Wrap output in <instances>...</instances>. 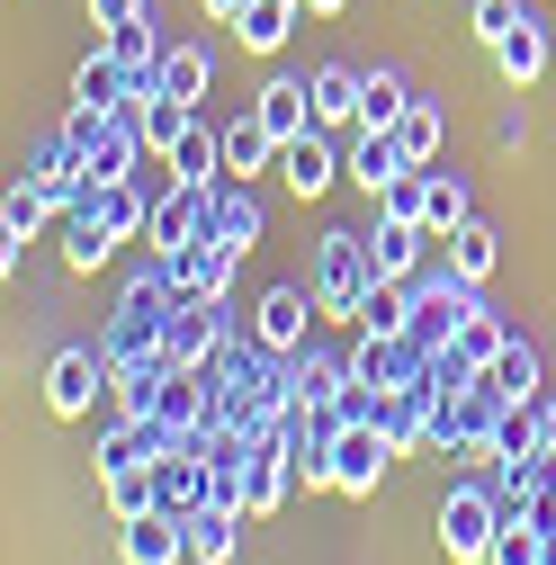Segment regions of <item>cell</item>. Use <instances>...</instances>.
Wrapping results in <instances>:
<instances>
[{
  "instance_id": "484cf974",
  "label": "cell",
  "mask_w": 556,
  "mask_h": 565,
  "mask_svg": "<svg viewBox=\"0 0 556 565\" xmlns=\"http://www.w3.org/2000/svg\"><path fill=\"white\" fill-rule=\"evenodd\" d=\"M404 171H413V162H404L395 135H386V126H360V145H351V180L377 198V189H386V180H404Z\"/></svg>"
},
{
  "instance_id": "60d3db41",
  "label": "cell",
  "mask_w": 556,
  "mask_h": 565,
  "mask_svg": "<svg viewBox=\"0 0 556 565\" xmlns=\"http://www.w3.org/2000/svg\"><path fill=\"white\" fill-rule=\"evenodd\" d=\"M135 19H153V0H90V28H135Z\"/></svg>"
},
{
  "instance_id": "5b68a950",
  "label": "cell",
  "mask_w": 556,
  "mask_h": 565,
  "mask_svg": "<svg viewBox=\"0 0 556 565\" xmlns=\"http://www.w3.org/2000/svg\"><path fill=\"white\" fill-rule=\"evenodd\" d=\"M225 297H206V306H180L171 297V323H162V369H216L225 360Z\"/></svg>"
},
{
  "instance_id": "d6986e66",
  "label": "cell",
  "mask_w": 556,
  "mask_h": 565,
  "mask_svg": "<svg viewBox=\"0 0 556 565\" xmlns=\"http://www.w3.org/2000/svg\"><path fill=\"white\" fill-rule=\"evenodd\" d=\"M206 243H234V252L260 243V198H252V180H216V206H206Z\"/></svg>"
},
{
  "instance_id": "ab89813d",
  "label": "cell",
  "mask_w": 556,
  "mask_h": 565,
  "mask_svg": "<svg viewBox=\"0 0 556 565\" xmlns=\"http://www.w3.org/2000/svg\"><path fill=\"white\" fill-rule=\"evenodd\" d=\"M521 19H530V10H521V0H475V19H467V28H475L484 45H494V36H512Z\"/></svg>"
},
{
  "instance_id": "f1b7e54d",
  "label": "cell",
  "mask_w": 556,
  "mask_h": 565,
  "mask_svg": "<svg viewBox=\"0 0 556 565\" xmlns=\"http://www.w3.org/2000/svg\"><path fill=\"white\" fill-rule=\"evenodd\" d=\"M260 162H278V135H269L260 117H234V126H225V180H252Z\"/></svg>"
},
{
  "instance_id": "d4e9b609",
  "label": "cell",
  "mask_w": 556,
  "mask_h": 565,
  "mask_svg": "<svg viewBox=\"0 0 556 565\" xmlns=\"http://www.w3.org/2000/svg\"><path fill=\"white\" fill-rule=\"evenodd\" d=\"M252 512H234V503H197L189 512V556L197 565H234V530H243Z\"/></svg>"
},
{
  "instance_id": "4dcf8cb0",
  "label": "cell",
  "mask_w": 556,
  "mask_h": 565,
  "mask_svg": "<svg viewBox=\"0 0 556 565\" xmlns=\"http://www.w3.org/2000/svg\"><path fill=\"white\" fill-rule=\"evenodd\" d=\"M503 341H512V323H503L494 306H475V315L458 323V341H449V350H458V360H467V369L484 377V369H494V350H503Z\"/></svg>"
},
{
  "instance_id": "d6a6232c",
  "label": "cell",
  "mask_w": 556,
  "mask_h": 565,
  "mask_svg": "<svg viewBox=\"0 0 556 565\" xmlns=\"http://www.w3.org/2000/svg\"><path fill=\"white\" fill-rule=\"evenodd\" d=\"M494 260H503V234H494V225H458V234H449V269H458V278H475V288H484Z\"/></svg>"
},
{
  "instance_id": "8fae6325",
  "label": "cell",
  "mask_w": 556,
  "mask_h": 565,
  "mask_svg": "<svg viewBox=\"0 0 556 565\" xmlns=\"http://www.w3.org/2000/svg\"><path fill=\"white\" fill-rule=\"evenodd\" d=\"M431 404H440V377H431V369H423V377H404V386L386 395L377 431L395 440V458H404V449H431Z\"/></svg>"
},
{
  "instance_id": "8992f818",
  "label": "cell",
  "mask_w": 556,
  "mask_h": 565,
  "mask_svg": "<svg viewBox=\"0 0 556 565\" xmlns=\"http://www.w3.org/2000/svg\"><path fill=\"white\" fill-rule=\"evenodd\" d=\"M108 386H117L108 350H54V360H45V413H63V422H82L90 395H108Z\"/></svg>"
},
{
  "instance_id": "ba28073f",
  "label": "cell",
  "mask_w": 556,
  "mask_h": 565,
  "mask_svg": "<svg viewBox=\"0 0 556 565\" xmlns=\"http://www.w3.org/2000/svg\"><path fill=\"white\" fill-rule=\"evenodd\" d=\"M395 440L377 431V422H341V440H332V493H377Z\"/></svg>"
},
{
  "instance_id": "9a60e30c",
  "label": "cell",
  "mask_w": 556,
  "mask_h": 565,
  "mask_svg": "<svg viewBox=\"0 0 556 565\" xmlns=\"http://www.w3.org/2000/svg\"><path fill=\"white\" fill-rule=\"evenodd\" d=\"M117 556L126 565H180L189 556V521L180 512H135V521H117Z\"/></svg>"
},
{
  "instance_id": "b9f144b4",
  "label": "cell",
  "mask_w": 556,
  "mask_h": 565,
  "mask_svg": "<svg viewBox=\"0 0 556 565\" xmlns=\"http://www.w3.org/2000/svg\"><path fill=\"white\" fill-rule=\"evenodd\" d=\"M197 10H206V19H216V28H234V19L252 10V0H197Z\"/></svg>"
},
{
  "instance_id": "d590c367",
  "label": "cell",
  "mask_w": 556,
  "mask_h": 565,
  "mask_svg": "<svg viewBox=\"0 0 556 565\" xmlns=\"http://www.w3.org/2000/svg\"><path fill=\"white\" fill-rule=\"evenodd\" d=\"M423 225H431L440 243H449L458 225H475V206H467V180H458V171H431V216H423Z\"/></svg>"
},
{
  "instance_id": "2e32d148",
  "label": "cell",
  "mask_w": 556,
  "mask_h": 565,
  "mask_svg": "<svg viewBox=\"0 0 556 565\" xmlns=\"http://www.w3.org/2000/svg\"><path fill=\"white\" fill-rule=\"evenodd\" d=\"M45 216H63V206H54L36 180H19L10 198H0V269H10V278H19V252L45 234Z\"/></svg>"
},
{
  "instance_id": "4fadbf2b",
  "label": "cell",
  "mask_w": 556,
  "mask_h": 565,
  "mask_svg": "<svg viewBox=\"0 0 556 565\" xmlns=\"http://www.w3.org/2000/svg\"><path fill=\"white\" fill-rule=\"evenodd\" d=\"M288 493H297V458H288V440H252V467H243V512L252 521H269L278 503H288Z\"/></svg>"
},
{
  "instance_id": "836d02e7",
  "label": "cell",
  "mask_w": 556,
  "mask_h": 565,
  "mask_svg": "<svg viewBox=\"0 0 556 565\" xmlns=\"http://www.w3.org/2000/svg\"><path fill=\"white\" fill-rule=\"evenodd\" d=\"M108 484V512L117 521H135V512H162V484H153V467H117V476H99Z\"/></svg>"
},
{
  "instance_id": "603a6c76",
  "label": "cell",
  "mask_w": 556,
  "mask_h": 565,
  "mask_svg": "<svg viewBox=\"0 0 556 565\" xmlns=\"http://www.w3.org/2000/svg\"><path fill=\"white\" fill-rule=\"evenodd\" d=\"M423 243H431V225L377 216V234H368V260H377V278H413V269H423Z\"/></svg>"
},
{
  "instance_id": "52a82bcc",
  "label": "cell",
  "mask_w": 556,
  "mask_h": 565,
  "mask_svg": "<svg viewBox=\"0 0 556 565\" xmlns=\"http://www.w3.org/2000/svg\"><path fill=\"white\" fill-rule=\"evenodd\" d=\"M162 278H171V297L180 306H206V297H234V243H180V252H153Z\"/></svg>"
},
{
  "instance_id": "5bb4252c",
  "label": "cell",
  "mask_w": 556,
  "mask_h": 565,
  "mask_svg": "<svg viewBox=\"0 0 556 565\" xmlns=\"http://www.w3.org/2000/svg\"><path fill=\"white\" fill-rule=\"evenodd\" d=\"M206 206H216V189H162L153 198V225H145V243L153 252H180V243H206Z\"/></svg>"
},
{
  "instance_id": "f35d334b",
  "label": "cell",
  "mask_w": 556,
  "mask_h": 565,
  "mask_svg": "<svg viewBox=\"0 0 556 565\" xmlns=\"http://www.w3.org/2000/svg\"><path fill=\"white\" fill-rule=\"evenodd\" d=\"M108 252H117V243H108V234H99V225H90V216H73V234H63V260H73V269H82V278H90V269H99V260H108Z\"/></svg>"
},
{
  "instance_id": "7c38bea8",
  "label": "cell",
  "mask_w": 556,
  "mask_h": 565,
  "mask_svg": "<svg viewBox=\"0 0 556 565\" xmlns=\"http://www.w3.org/2000/svg\"><path fill=\"white\" fill-rule=\"evenodd\" d=\"M19 180H36V189H45L54 206H63V216H73V206H82V189H90V180H82V145H73L63 126H54L45 145H36L28 162H19Z\"/></svg>"
},
{
  "instance_id": "ac0fdd59",
  "label": "cell",
  "mask_w": 556,
  "mask_h": 565,
  "mask_svg": "<svg viewBox=\"0 0 556 565\" xmlns=\"http://www.w3.org/2000/svg\"><path fill=\"white\" fill-rule=\"evenodd\" d=\"M162 171H171L180 189H216V180H225V135L189 117V126H180V145L162 153Z\"/></svg>"
},
{
  "instance_id": "7a4b0ae2",
  "label": "cell",
  "mask_w": 556,
  "mask_h": 565,
  "mask_svg": "<svg viewBox=\"0 0 556 565\" xmlns=\"http://www.w3.org/2000/svg\"><path fill=\"white\" fill-rule=\"evenodd\" d=\"M162 323H171V278H162V260L153 269H135V288L117 297V315H108V360L117 369H135V360H162Z\"/></svg>"
},
{
  "instance_id": "1f68e13d",
  "label": "cell",
  "mask_w": 556,
  "mask_h": 565,
  "mask_svg": "<svg viewBox=\"0 0 556 565\" xmlns=\"http://www.w3.org/2000/svg\"><path fill=\"white\" fill-rule=\"evenodd\" d=\"M206 82H216V54H206V45H171V54H162V90H171V99L197 108Z\"/></svg>"
},
{
  "instance_id": "9c48e42d",
  "label": "cell",
  "mask_w": 556,
  "mask_h": 565,
  "mask_svg": "<svg viewBox=\"0 0 556 565\" xmlns=\"http://www.w3.org/2000/svg\"><path fill=\"white\" fill-rule=\"evenodd\" d=\"M314 315H323V306H314V288H269V297L252 306V341H260V350H278V360H297Z\"/></svg>"
},
{
  "instance_id": "ee69618b",
  "label": "cell",
  "mask_w": 556,
  "mask_h": 565,
  "mask_svg": "<svg viewBox=\"0 0 556 565\" xmlns=\"http://www.w3.org/2000/svg\"><path fill=\"white\" fill-rule=\"evenodd\" d=\"M306 10H314V19H341V10H351V0H306Z\"/></svg>"
},
{
  "instance_id": "83f0119b",
  "label": "cell",
  "mask_w": 556,
  "mask_h": 565,
  "mask_svg": "<svg viewBox=\"0 0 556 565\" xmlns=\"http://www.w3.org/2000/svg\"><path fill=\"white\" fill-rule=\"evenodd\" d=\"M494 63H503V82H512V90H530V82L547 73V28H538V19H521L512 36H494Z\"/></svg>"
},
{
  "instance_id": "f546056e",
  "label": "cell",
  "mask_w": 556,
  "mask_h": 565,
  "mask_svg": "<svg viewBox=\"0 0 556 565\" xmlns=\"http://www.w3.org/2000/svg\"><path fill=\"white\" fill-rule=\"evenodd\" d=\"M288 377H297V404H323V413H332L341 395H351V360H323V350H306V360H297Z\"/></svg>"
},
{
  "instance_id": "cb8c5ba5",
  "label": "cell",
  "mask_w": 556,
  "mask_h": 565,
  "mask_svg": "<svg viewBox=\"0 0 556 565\" xmlns=\"http://www.w3.org/2000/svg\"><path fill=\"white\" fill-rule=\"evenodd\" d=\"M297 19H314V10H306V0H252V10L234 19V36H243L252 54H278V45H288V36H297Z\"/></svg>"
},
{
  "instance_id": "3957f363",
  "label": "cell",
  "mask_w": 556,
  "mask_h": 565,
  "mask_svg": "<svg viewBox=\"0 0 556 565\" xmlns=\"http://www.w3.org/2000/svg\"><path fill=\"white\" fill-rule=\"evenodd\" d=\"M368 288H377V260H368V234H323V243H314V306L351 323Z\"/></svg>"
},
{
  "instance_id": "30bf717a",
  "label": "cell",
  "mask_w": 556,
  "mask_h": 565,
  "mask_svg": "<svg viewBox=\"0 0 556 565\" xmlns=\"http://www.w3.org/2000/svg\"><path fill=\"white\" fill-rule=\"evenodd\" d=\"M73 216H90L108 243H135V234L153 225V198H145V180H99V189H82Z\"/></svg>"
},
{
  "instance_id": "8d00e7d4",
  "label": "cell",
  "mask_w": 556,
  "mask_h": 565,
  "mask_svg": "<svg viewBox=\"0 0 556 565\" xmlns=\"http://www.w3.org/2000/svg\"><path fill=\"white\" fill-rule=\"evenodd\" d=\"M413 108V90H404V73H368V99H360V126H395Z\"/></svg>"
},
{
  "instance_id": "7402d4cb",
  "label": "cell",
  "mask_w": 556,
  "mask_h": 565,
  "mask_svg": "<svg viewBox=\"0 0 556 565\" xmlns=\"http://www.w3.org/2000/svg\"><path fill=\"white\" fill-rule=\"evenodd\" d=\"M252 117L278 135V145H297V135H314V90H306V82H269V90L252 99Z\"/></svg>"
},
{
  "instance_id": "ffe728a7",
  "label": "cell",
  "mask_w": 556,
  "mask_h": 565,
  "mask_svg": "<svg viewBox=\"0 0 556 565\" xmlns=\"http://www.w3.org/2000/svg\"><path fill=\"white\" fill-rule=\"evenodd\" d=\"M278 171H288V189H297V198H323V189L351 171V162H332L323 126H314V135H297V145H278Z\"/></svg>"
},
{
  "instance_id": "44dd1931",
  "label": "cell",
  "mask_w": 556,
  "mask_h": 565,
  "mask_svg": "<svg viewBox=\"0 0 556 565\" xmlns=\"http://www.w3.org/2000/svg\"><path fill=\"white\" fill-rule=\"evenodd\" d=\"M306 90H314V126H360V99H368V73H351V63H323V73H314Z\"/></svg>"
},
{
  "instance_id": "e0dca14e",
  "label": "cell",
  "mask_w": 556,
  "mask_h": 565,
  "mask_svg": "<svg viewBox=\"0 0 556 565\" xmlns=\"http://www.w3.org/2000/svg\"><path fill=\"white\" fill-rule=\"evenodd\" d=\"M153 484H162V512H197L206 503V440H171L162 458H153Z\"/></svg>"
},
{
  "instance_id": "e575fe53",
  "label": "cell",
  "mask_w": 556,
  "mask_h": 565,
  "mask_svg": "<svg viewBox=\"0 0 556 565\" xmlns=\"http://www.w3.org/2000/svg\"><path fill=\"white\" fill-rule=\"evenodd\" d=\"M484 377H494L503 395H530V404H538V350H530V341L512 332V341L494 350V369H484Z\"/></svg>"
},
{
  "instance_id": "7bdbcfd3",
  "label": "cell",
  "mask_w": 556,
  "mask_h": 565,
  "mask_svg": "<svg viewBox=\"0 0 556 565\" xmlns=\"http://www.w3.org/2000/svg\"><path fill=\"white\" fill-rule=\"evenodd\" d=\"M538 449H556V404H538Z\"/></svg>"
},
{
  "instance_id": "4316f807",
  "label": "cell",
  "mask_w": 556,
  "mask_h": 565,
  "mask_svg": "<svg viewBox=\"0 0 556 565\" xmlns=\"http://www.w3.org/2000/svg\"><path fill=\"white\" fill-rule=\"evenodd\" d=\"M386 135L404 145V162H413V171H431V162H440V145H449V126H440V108H431V99H413Z\"/></svg>"
},
{
  "instance_id": "277c9868",
  "label": "cell",
  "mask_w": 556,
  "mask_h": 565,
  "mask_svg": "<svg viewBox=\"0 0 556 565\" xmlns=\"http://www.w3.org/2000/svg\"><path fill=\"white\" fill-rule=\"evenodd\" d=\"M494 530H503V503L484 484H458L440 503V556L449 565H484V556H494Z\"/></svg>"
},
{
  "instance_id": "74e56055",
  "label": "cell",
  "mask_w": 556,
  "mask_h": 565,
  "mask_svg": "<svg viewBox=\"0 0 556 565\" xmlns=\"http://www.w3.org/2000/svg\"><path fill=\"white\" fill-rule=\"evenodd\" d=\"M538 556H547V530L503 521V530H494V556H484V565H538Z\"/></svg>"
},
{
  "instance_id": "6da1fadb",
  "label": "cell",
  "mask_w": 556,
  "mask_h": 565,
  "mask_svg": "<svg viewBox=\"0 0 556 565\" xmlns=\"http://www.w3.org/2000/svg\"><path fill=\"white\" fill-rule=\"evenodd\" d=\"M503 404H512V395H503L494 377L440 386V404H431V458H484V440H494Z\"/></svg>"
}]
</instances>
